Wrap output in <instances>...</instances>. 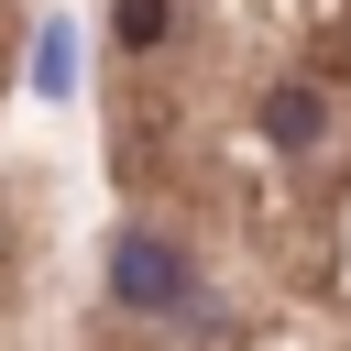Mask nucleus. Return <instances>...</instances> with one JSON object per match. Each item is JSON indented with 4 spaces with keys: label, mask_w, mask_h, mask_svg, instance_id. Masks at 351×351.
Returning <instances> with one entry per match:
<instances>
[{
    "label": "nucleus",
    "mask_w": 351,
    "mask_h": 351,
    "mask_svg": "<svg viewBox=\"0 0 351 351\" xmlns=\"http://www.w3.org/2000/svg\"><path fill=\"white\" fill-rule=\"evenodd\" d=\"M110 296H121L132 318H176V307L197 296V263L176 252V230H154V219H132V230L110 241Z\"/></svg>",
    "instance_id": "f257e3e1"
}]
</instances>
